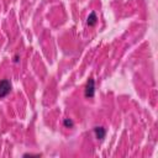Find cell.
Returning <instances> with one entry per match:
<instances>
[{
  "instance_id": "cell-1",
  "label": "cell",
  "mask_w": 158,
  "mask_h": 158,
  "mask_svg": "<svg viewBox=\"0 0 158 158\" xmlns=\"http://www.w3.org/2000/svg\"><path fill=\"white\" fill-rule=\"evenodd\" d=\"M11 91V81L9 79H1L0 80V99L9 95Z\"/></svg>"
},
{
  "instance_id": "cell-2",
  "label": "cell",
  "mask_w": 158,
  "mask_h": 158,
  "mask_svg": "<svg viewBox=\"0 0 158 158\" xmlns=\"http://www.w3.org/2000/svg\"><path fill=\"white\" fill-rule=\"evenodd\" d=\"M84 94H85V98H88V99L94 98V95H95V81H94L93 78H89V80H88V83L85 85Z\"/></svg>"
},
{
  "instance_id": "cell-3",
  "label": "cell",
  "mask_w": 158,
  "mask_h": 158,
  "mask_svg": "<svg viewBox=\"0 0 158 158\" xmlns=\"http://www.w3.org/2000/svg\"><path fill=\"white\" fill-rule=\"evenodd\" d=\"M94 133L98 139H104L106 136V130L102 126H96V127H94Z\"/></svg>"
},
{
  "instance_id": "cell-4",
  "label": "cell",
  "mask_w": 158,
  "mask_h": 158,
  "mask_svg": "<svg viewBox=\"0 0 158 158\" xmlns=\"http://www.w3.org/2000/svg\"><path fill=\"white\" fill-rule=\"evenodd\" d=\"M96 22H98V16H96V14L93 11V12L89 14V16H88V19H86V23H88L89 26H95Z\"/></svg>"
},
{
  "instance_id": "cell-5",
  "label": "cell",
  "mask_w": 158,
  "mask_h": 158,
  "mask_svg": "<svg viewBox=\"0 0 158 158\" xmlns=\"http://www.w3.org/2000/svg\"><path fill=\"white\" fill-rule=\"evenodd\" d=\"M63 125H64L67 128H72V127L74 126V122H73L72 118H64V120H63Z\"/></svg>"
},
{
  "instance_id": "cell-6",
  "label": "cell",
  "mask_w": 158,
  "mask_h": 158,
  "mask_svg": "<svg viewBox=\"0 0 158 158\" xmlns=\"http://www.w3.org/2000/svg\"><path fill=\"white\" fill-rule=\"evenodd\" d=\"M23 157H41V154H35V153H25Z\"/></svg>"
},
{
  "instance_id": "cell-7",
  "label": "cell",
  "mask_w": 158,
  "mask_h": 158,
  "mask_svg": "<svg viewBox=\"0 0 158 158\" xmlns=\"http://www.w3.org/2000/svg\"><path fill=\"white\" fill-rule=\"evenodd\" d=\"M19 58H20V57H19V54H16V56L14 57V62H19Z\"/></svg>"
}]
</instances>
